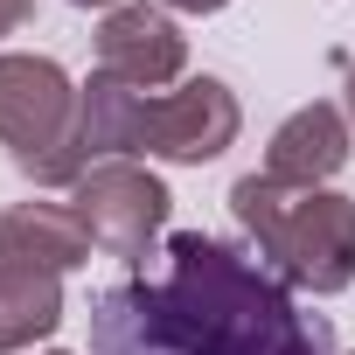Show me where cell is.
Here are the masks:
<instances>
[{
  "label": "cell",
  "instance_id": "8fae6325",
  "mask_svg": "<svg viewBox=\"0 0 355 355\" xmlns=\"http://www.w3.org/2000/svg\"><path fill=\"white\" fill-rule=\"evenodd\" d=\"M160 8H182V15H216V8H230V0H160Z\"/></svg>",
  "mask_w": 355,
  "mask_h": 355
},
{
  "label": "cell",
  "instance_id": "7c38bea8",
  "mask_svg": "<svg viewBox=\"0 0 355 355\" xmlns=\"http://www.w3.org/2000/svg\"><path fill=\"white\" fill-rule=\"evenodd\" d=\"M341 98H348V119H355V56H348V77H341Z\"/></svg>",
  "mask_w": 355,
  "mask_h": 355
},
{
  "label": "cell",
  "instance_id": "ba28073f",
  "mask_svg": "<svg viewBox=\"0 0 355 355\" xmlns=\"http://www.w3.org/2000/svg\"><path fill=\"white\" fill-rule=\"evenodd\" d=\"M0 265L77 272L91 265V237L70 216V202H15V209H0Z\"/></svg>",
  "mask_w": 355,
  "mask_h": 355
},
{
  "label": "cell",
  "instance_id": "7a4b0ae2",
  "mask_svg": "<svg viewBox=\"0 0 355 355\" xmlns=\"http://www.w3.org/2000/svg\"><path fill=\"white\" fill-rule=\"evenodd\" d=\"M244 125V105L223 77H182L174 91H132L105 70H91L84 84V153L91 160H174V167H202L216 153H230Z\"/></svg>",
  "mask_w": 355,
  "mask_h": 355
},
{
  "label": "cell",
  "instance_id": "4fadbf2b",
  "mask_svg": "<svg viewBox=\"0 0 355 355\" xmlns=\"http://www.w3.org/2000/svg\"><path fill=\"white\" fill-rule=\"evenodd\" d=\"M70 8H105L112 15V8H125V0H70Z\"/></svg>",
  "mask_w": 355,
  "mask_h": 355
},
{
  "label": "cell",
  "instance_id": "30bf717a",
  "mask_svg": "<svg viewBox=\"0 0 355 355\" xmlns=\"http://www.w3.org/2000/svg\"><path fill=\"white\" fill-rule=\"evenodd\" d=\"M28 15H35V0H0V35H21Z\"/></svg>",
  "mask_w": 355,
  "mask_h": 355
},
{
  "label": "cell",
  "instance_id": "8992f818",
  "mask_svg": "<svg viewBox=\"0 0 355 355\" xmlns=\"http://www.w3.org/2000/svg\"><path fill=\"white\" fill-rule=\"evenodd\" d=\"M98 70L132 84V91H167L189 70V35L167 8L153 0H125L98 21Z\"/></svg>",
  "mask_w": 355,
  "mask_h": 355
},
{
  "label": "cell",
  "instance_id": "9c48e42d",
  "mask_svg": "<svg viewBox=\"0 0 355 355\" xmlns=\"http://www.w3.org/2000/svg\"><path fill=\"white\" fill-rule=\"evenodd\" d=\"M63 327V272L0 265V355H21Z\"/></svg>",
  "mask_w": 355,
  "mask_h": 355
},
{
  "label": "cell",
  "instance_id": "6da1fadb",
  "mask_svg": "<svg viewBox=\"0 0 355 355\" xmlns=\"http://www.w3.org/2000/svg\"><path fill=\"white\" fill-rule=\"evenodd\" d=\"M91 355H334L293 286L209 230H174L91 306Z\"/></svg>",
  "mask_w": 355,
  "mask_h": 355
},
{
  "label": "cell",
  "instance_id": "5b68a950",
  "mask_svg": "<svg viewBox=\"0 0 355 355\" xmlns=\"http://www.w3.org/2000/svg\"><path fill=\"white\" fill-rule=\"evenodd\" d=\"M167 182L146 167V160H91L84 167V182L70 189V216L84 223L91 251L98 258H153L160 251V230H167Z\"/></svg>",
  "mask_w": 355,
  "mask_h": 355
},
{
  "label": "cell",
  "instance_id": "5bb4252c",
  "mask_svg": "<svg viewBox=\"0 0 355 355\" xmlns=\"http://www.w3.org/2000/svg\"><path fill=\"white\" fill-rule=\"evenodd\" d=\"M49 355H70V348H49Z\"/></svg>",
  "mask_w": 355,
  "mask_h": 355
},
{
  "label": "cell",
  "instance_id": "52a82bcc",
  "mask_svg": "<svg viewBox=\"0 0 355 355\" xmlns=\"http://www.w3.org/2000/svg\"><path fill=\"white\" fill-rule=\"evenodd\" d=\"M341 167H348V112L327 105V98H313V105H300L272 132L258 174H272V182H300V189H327Z\"/></svg>",
  "mask_w": 355,
  "mask_h": 355
},
{
  "label": "cell",
  "instance_id": "3957f363",
  "mask_svg": "<svg viewBox=\"0 0 355 355\" xmlns=\"http://www.w3.org/2000/svg\"><path fill=\"white\" fill-rule=\"evenodd\" d=\"M230 216L258 244V258L313 300H334L355 286V196L341 189H300L272 174H237Z\"/></svg>",
  "mask_w": 355,
  "mask_h": 355
},
{
  "label": "cell",
  "instance_id": "277c9868",
  "mask_svg": "<svg viewBox=\"0 0 355 355\" xmlns=\"http://www.w3.org/2000/svg\"><path fill=\"white\" fill-rule=\"evenodd\" d=\"M0 146L35 189H77L84 182V84L56 56L8 49L0 56Z\"/></svg>",
  "mask_w": 355,
  "mask_h": 355
}]
</instances>
